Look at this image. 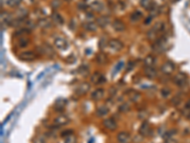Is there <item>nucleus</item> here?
Returning a JSON list of instances; mask_svg holds the SVG:
<instances>
[{
	"label": "nucleus",
	"mask_w": 190,
	"mask_h": 143,
	"mask_svg": "<svg viewBox=\"0 0 190 143\" xmlns=\"http://www.w3.org/2000/svg\"><path fill=\"white\" fill-rule=\"evenodd\" d=\"M108 113H109V108L107 106H106V105H103V106H100V107L97 108L96 116L98 117H104L107 116Z\"/></svg>",
	"instance_id": "nucleus-20"
},
{
	"label": "nucleus",
	"mask_w": 190,
	"mask_h": 143,
	"mask_svg": "<svg viewBox=\"0 0 190 143\" xmlns=\"http://www.w3.org/2000/svg\"><path fill=\"white\" fill-rule=\"evenodd\" d=\"M91 81L94 85H100V84H103L106 82V77L101 73L96 72L91 76Z\"/></svg>",
	"instance_id": "nucleus-9"
},
{
	"label": "nucleus",
	"mask_w": 190,
	"mask_h": 143,
	"mask_svg": "<svg viewBox=\"0 0 190 143\" xmlns=\"http://www.w3.org/2000/svg\"><path fill=\"white\" fill-rule=\"evenodd\" d=\"M152 132H153V130H152V128H151V125H150V124H149V122L146 121V120H145V121L142 123L141 127H140V129H139V133H140L141 136L145 137H150V136L152 135Z\"/></svg>",
	"instance_id": "nucleus-2"
},
{
	"label": "nucleus",
	"mask_w": 190,
	"mask_h": 143,
	"mask_svg": "<svg viewBox=\"0 0 190 143\" xmlns=\"http://www.w3.org/2000/svg\"><path fill=\"white\" fill-rule=\"evenodd\" d=\"M153 31H155L157 34H160V33H162L164 31V29H165V24L161 21H159V22H156L154 24V26L151 28Z\"/></svg>",
	"instance_id": "nucleus-29"
},
{
	"label": "nucleus",
	"mask_w": 190,
	"mask_h": 143,
	"mask_svg": "<svg viewBox=\"0 0 190 143\" xmlns=\"http://www.w3.org/2000/svg\"><path fill=\"white\" fill-rule=\"evenodd\" d=\"M36 54L33 52L31 51H27V52H23L19 54V58L23 60V61H33L35 59Z\"/></svg>",
	"instance_id": "nucleus-12"
},
{
	"label": "nucleus",
	"mask_w": 190,
	"mask_h": 143,
	"mask_svg": "<svg viewBox=\"0 0 190 143\" xmlns=\"http://www.w3.org/2000/svg\"><path fill=\"white\" fill-rule=\"evenodd\" d=\"M79 71H80V72H79L80 73H82V74H86V73H88V68H87V66L83 65V66L80 67Z\"/></svg>",
	"instance_id": "nucleus-41"
},
{
	"label": "nucleus",
	"mask_w": 190,
	"mask_h": 143,
	"mask_svg": "<svg viewBox=\"0 0 190 143\" xmlns=\"http://www.w3.org/2000/svg\"><path fill=\"white\" fill-rule=\"evenodd\" d=\"M51 6L54 10H57L60 6H61V2H60V0H52V3H51Z\"/></svg>",
	"instance_id": "nucleus-37"
},
{
	"label": "nucleus",
	"mask_w": 190,
	"mask_h": 143,
	"mask_svg": "<svg viewBox=\"0 0 190 143\" xmlns=\"http://www.w3.org/2000/svg\"><path fill=\"white\" fill-rule=\"evenodd\" d=\"M119 111L121 113H127L130 111V106L128 103H123L121 106L119 107Z\"/></svg>",
	"instance_id": "nucleus-33"
},
{
	"label": "nucleus",
	"mask_w": 190,
	"mask_h": 143,
	"mask_svg": "<svg viewBox=\"0 0 190 143\" xmlns=\"http://www.w3.org/2000/svg\"><path fill=\"white\" fill-rule=\"evenodd\" d=\"M69 121H71V119L66 114H59L53 119V124L56 127H62L68 124Z\"/></svg>",
	"instance_id": "nucleus-4"
},
{
	"label": "nucleus",
	"mask_w": 190,
	"mask_h": 143,
	"mask_svg": "<svg viewBox=\"0 0 190 143\" xmlns=\"http://www.w3.org/2000/svg\"><path fill=\"white\" fill-rule=\"evenodd\" d=\"M181 101H182V97L181 95H179V94L175 95V97H173V99H172V102H173L174 105H178Z\"/></svg>",
	"instance_id": "nucleus-39"
},
{
	"label": "nucleus",
	"mask_w": 190,
	"mask_h": 143,
	"mask_svg": "<svg viewBox=\"0 0 190 143\" xmlns=\"http://www.w3.org/2000/svg\"><path fill=\"white\" fill-rule=\"evenodd\" d=\"M134 67V62H132V61H129L128 62V64H127V72H129L130 71L132 68Z\"/></svg>",
	"instance_id": "nucleus-45"
},
{
	"label": "nucleus",
	"mask_w": 190,
	"mask_h": 143,
	"mask_svg": "<svg viewBox=\"0 0 190 143\" xmlns=\"http://www.w3.org/2000/svg\"><path fill=\"white\" fill-rule=\"evenodd\" d=\"M17 44L20 48H25L29 44V40L27 39V38H19Z\"/></svg>",
	"instance_id": "nucleus-35"
},
{
	"label": "nucleus",
	"mask_w": 190,
	"mask_h": 143,
	"mask_svg": "<svg viewBox=\"0 0 190 143\" xmlns=\"http://www.w3.org/2000/svg\"><path fill=\"white\" fill-rule=\"evenodd\" d=\"M126 94H127V97L128 99L132 101V102H138L139 99L141 98V94H140V93L136 90H128L126 92Z\"/></svg>",
	"instance_id": "nucleus-13"
},
{
	"label": "nucleus",
	"mask_w": 190,
	"mask_h": 143,
	"mask_svg": "<svg viewBox=\"0 0 190 143\" xmlns=\"http://www.w3.org/2000/svg\"><path fill=\"white\" fill-rule=\"evenodd\" d=\"M38 26L43 29H48L52 27V21L48 18H40L38 20Z\"/></svg>",
	"instance_id": "nucleus-24"
},
{
	"label": "nucleus",
	"mask_w": 190,
	"mask_h": 143,
	"mask_svg": "<svg viewBox=\"0 0 190 143\" xmlns=\"http://www.w3.org/2000/svg\"><path fill=\"white\" fill-rule=\"evenodd\" d=\"M112 28L116 32H124L126 30V24L120 19H115L112 22Z\"/></svg>",
	"instance_id": "nucleus-18"
},
{
	"label": "nucleus",
	"mask_w": 190,
	"mask_h": 143,
	"mask_svg": "<svg viewBox=\"0 0 190 143\" xmlns=\"http://www.w3.org/2000/svg\"><path fill=\"white\" fill-rule=\"evenodd\" d=\"M125 65V62L124 61H120L117 63V65L115 66V68H114V71H113V74H116L117 73H119L120 71L122 70V68L124 67Z\"/></svg>",
	"instance_id": "nucleus-34"
},
{
	"label": "nucleus",
	"mask_w": 190,
	"mask_h": 143,
	"mask_svg": "<svg viewBox=\"0 0 190 143\" xmlns=\"http://www.w3.org/2000/svg\"><path fill=\"white\" fill-rule=\"evenodd\" d=\"M64 143H77V138L73 133H72V135H69L68 137H65Z\"/></svg>",
	"instance_id": "nucleus-32"
},
{
	"label": "nucleus",
	"mask_w": 190,
	"mask_h": 143,
	"mask_svg": "<svg viewBox=\"0 0 190 143\" xmlns=\"http://www.w3.org/2000/svg\"><path fill=\"white\" fill-rule=\"evenodd\" d=\"M145 75L149 79H154L157 76V71L154 69V67H145L144 70Z\"/></svg>",
	"instance_id": "nucleus-17"
},
{
	"label": "nucleus",
	"mask_w": 190,
	"mask_h": 143,
	"mask_svg": "<svg viewBox=\"0 0 190 143\" xmlns=\"http://www.w3.org/2000/svg\"><path fill=\"white\" fill-rule=\"evenodd\" d=\"M97 23L93 22V21H88V22H86L85 24H83V27L86 29L87 31L88 32H94L97 30Z\"/></svg>",
	"instance_id": "nucleus-25"
},
{
	"label": "nucleus",
	"mask_w": 190,
	"mask_h": 143,
	"mask_svg": "<svg viewBox=\"0 0 190 143\" xmlns=\"http://www.w3.org/2000/svg\"><path fill=\"white\" fill-rule=\"evenodd\" d=\"M143 17V14L140 11H135L130 14V20L132 22H137L139 20H141V18Z\"/></svg>",
	"instance_id": "nucleus-28"
},
{
	"label": "nucleus",
	"mask_w": 190,
	"mask_h": 143,
	"mask_svg": "<svg viewBox=\"0 0 190 143\" xmlns=\"http://www.w3.org/2000/svg\"><path fill=\"white\" fill-rule=\"evenodd\" d=\"M91 8L92 11L94 12H97V13H100L103 10L104 8V5L101 3V2H99V1H94L91 4Z\"/></svg>",
	"instance_id": "nucleus-27"
},
{
	"label": "nucleus",
	"mask_w": 190,
	"mask_h": 143,
	"mask_svg": "<svg viewBox=\"0 0 190 143\" xmlns=\"http://www.w3.org/2000/svg\"><path fill=\"white\" fill-rule=\"evenodd\" d=\"M109 22H111V20H109V17L107 16V15H103L101 17H99V18H97V20H96V23L100 28H106L109 24Z\"/></svg>",
	"instance_id": "nucleus-19"
},
{
	"label": "nucleus",
	"mask_w": 190,
	"mask_h": 143,
	"mask_svg": "<svg viewBox=\"0 0 190 143\" xmlns=\"http://www.w3.org/2000/svg\"><path fill=\"white\" fill-rule=\"evenodd\" d=\"M152 20V16H149V17H147L145 20V24H149L150 23V21Z\"/></svg>",
	"instance_id": "nucleus-47"
},
{
	"label": "nucleus",
	"mask_w": 190,
	"mask_h": 143,
	"mask_svg": "<svg viewBox=\"0 0 190 143\" xmlns=\"http://www.w3.org/2000/svg\"><path fill=\"white\" fill-rule=\"evenodd\" d=\"M38 51H40V53L45 54V55H47V56H48V57H53L55 55L54 50L47 43H44L40 47H38Z\"/></svg>",
	"instance_id": "nucleus-5"
},
{
	"label": "nucleus",
	"mask_w": 190,
	"mask_h": 143,
	"mask_svg": "<svg viewBox=\"0 0 190 143\" xmlns=\"http://www.w3.org/2000/svg\"><path fill=\"white\" fill-rule=\"evenodd\" d=\"M89 90H91V85L87 82H82L80 83L76 89H75V93L78 95H85Z\"/></svg>",
	"instance_id": "nucleus-6"
},
{
	"label": "nucleus",
	"mask_w": 190,
	"mask_h": 143,
	"mask_svg": "<svg viewBox=\"0 0 190 143\" xmlns=\"http://www.w3.org/2000/svg\"><path fill=\"white\" fill-rule=\"evenodd\" d=\"M102 44H103V48H102V49H104V48L106 47V40H105V38H101V40H100V42H99V47L102 46Z\"/></svg>",
	"instance_id": "nucleus-46"
},
{
	"label": "nucleus",
	"mask_w": 190,
	"mask_h": 143,
	"mask_svg": "<svg viewBox=\"0 0 190 143\" xmlns=\"http://www.w3.org/2000/svg\"><path fill=\"white\" fill-rule=\"evenodd\" d=\"M96 61L99 65H105L107 63L108 58H107V55L105 53H99L96 55Z\"/></svg>",
	"instance_id": "nucleus-21"
},
{
	"label": "nucleus",
	"mask_w": 190,
	"mask_h": 143,
	"mask_svg": "<svg viewBox=\"0 0 190 143\" xmlns=\"http://www.w3.org/2000/svg\"><path fill=\"white\" fill-rule=\"evenodd\" d=\"M15 14H16V18H26V16L28 15V10L24 8L19 9L16 11Z\"/></svg>",
	"instance_id": "nucleus-30"
},
{
	"label": "nucleus",
	"mask_w": 190,
	"mask_h": 143,
	"mask_svg": "<svg viewBox=\"0 0 190 143\" xmlns=\"http://www.w3.org/2000/svg\"><path fill=\"white\" fill-rule=\"evenodd\" d=\"M166 47V38L165 36H161L156 39L154 44L152 45V50L155 53H163Z\"/></svg>",
	"instance_id": "nucleus-1"
},
{
	"label": "nucleus",
	"mask_w": 190,
	"mask_h": 143,
	"mask_svg": "<svg viewBox=\"0 0 190 143\" xmlns=\"http://www.w3.org/2000/svg\"><path fill=\"white\" fill-rule=\"evenodd\" d=\"M175 70V65L173 62L171 61H166L163 64V66L161 67V72L164 73V74H166V75H169L171 74Z\"/></svg>",
	"instance_id": "nucleus-7"
},
{
	"label": "nucleus",
	"mask_w": 190,
	"mask_h": 143,
	"mask_svg": "<svg viewBox=\"0 0 190 143\" xmlns=\"http://www.w3.org/2000/svg\"><path fill=\"white\" fill-rule=\"evenodd\" d=\"M75 61V56L73 54H71V55H68L67 58H66V62L68 63V64H72V62Z\"/></svg>",
	"instance_id": "nucleus-42"
},
{
	"label": "nucleus",
	"mask_w": 190,
	"mask_h": 143,
	"mask_svg": "<svg viewBox=\"0 0 190 143\" xmlns=\"http://www.w3.org/2000/svg\"><path fill=\"white\" fill-rule=\"evenodd\" d=\"M173 82L178 86V87L183 88L187 83V75L183 72H180L173 77Z\"/></svg>",
	"instance_id": "nucleus-3"
},
{
	"label": "nucleus",
	"mask_w": 190,
	"mask_h": 143,
	"mask_svg": "<svg viewBox=\"0 0 190 143\" xmlns=\"http://www.w3.org/2000/svg\"><path fill=\"white\" fill-rule=\"evenodd\" d=\"M140 5H141L144 9L150 11V10L154 7L155 3L153 0H140Z\"/></svg>",
	"instance_id": "nucleus-23"
},
{
	"label": "nucleus",
	"mask_w": 190,
	"mask_h": 143,
	"mask_svg": "<svg viewBox=\"0 0 190 143\" xmlns=\"http://www.w3.org/2000/svg\"><path fill=\"white\" fill-rule=\"evenodd\" d=\"M145 113V111H143V113H142V114H139L140 118H145V117H147V114Z\"/></svg>",
	"instance_id": "nucleus-48"
},
{
	"label": "nucleus",
	"mask_w": 190,
	"mask_h": 143,
	"mask_svg": "<svg viewBox=\"0 0 190 143\" xmlns=\"http://www.w3.org/2000/svg\"><path fill=\"white\" fill-rule=\"evenodd\" d=\"M33 143H46V138H45L44 136H38L34 139Z\"/></svg>",
	"instance_id": "nucleus-38"
},
{
	"label": "nucleus",
	"mask_w": 190,
	"mask_h": 143,
	"mask_svg": "<svg viewBox=\"0 0 190 143\" xmlns=\"http://www.w3.org/2000/svg\"><path fill=\"white\" fill-rule=\"evenodd\" d=\"M170 93H171V92H170V90L167 89V88H164V89L161 91V93H162V95H163L164 97H167L168 95L170 94Z\"/></svg>",
	"instance_id": "nucleus-40"
},
{
	"label": "nucleus",
	"mask_w": 190,
	"mask_h": 143,
	"mask_svg": "<svg viewBox=\"0 0 190 143\" xmlns=\"http://www.w3.org/2000/svg\"><path fill=\"white\" fill-rule=\"evenodd\" d=\"M22 2V0H10L9 6L10 7H17L20 5V3Z\"/></svg>",
	"instance_id": "nucleus-36"
},
{
	"label": "nucleus",
	"mask_w": 190,
	"mask_h": 143,
	"mask_svg": "<svg viewBox=\"0 0 190 143\" xmlns=\"http://www.w3.org/2000/svg\"><path fill=\"white\" fill-rule=\"evenodd\" d=\"M104 95H105V91L103 89H101V88H99V89L94 90L91 93V97L94 101H99V100H101L104 97Z\"/></svg>",
	"instance_id": "nucleus-14"
},
{
	"label": "nucleus",
	"mask_w": 190,
	"mask_h": 143,
	"mask_svg": "<svg viewBox=\"0 0 190 143\" xmlns=\"http://www.w3.org/2000/svg\"><path fill=\"white\" fill-rule=\"evenodd\" d=\"M9 2H10V0H1V3L3 4H8L9 5Z\"/></svg>",
	"instance_id": "nucleus-49"
},
{
	"label": "nucleus",
	"mask_w": 190,
	"mask_h": 143,
	"mask_svg": "<svg viewBox=\"0 0 190 143\" xmlns=\"http://www.w3.org/2000/svg\"><path fill=\"white\" fill-rule=\"evenodd\" d=\"M108 47L111 48L113 51H121L124 48V44L121 40L116 39V38H113V39H111L108 41Z\"/></svg>",
	"instance_id": "nucleus-8"
},
{
	"label": "nucleus",
	"mask_w": 190,
	"mask_h": 143,
	"mask_svg": "<svg viewBox=\"0 0 190 143\" xmlns=\"http://www.w3.org/2000/svg\"></svg>",
	"instance_id": "nucleus-52"
},
{
	"label": "nucleus",
	"mask_w": 190,
	"mask_h": 143,
	"mask_svg": "<svg viewBox=\"0 0 190 143\" xmlns=\"http://www.w3.org/2000/svg\"><path fill=\"white\" fill-rule=\"evenodd\" d=\"M103 126L108 131H115L117 129V122L114 118L109 117L103 121Z\"/></svg>",
	"instance_id": "nucleus-10"
},
{
	"label": "nucleus",
	"mask_w": 190,
	"mask_h": 143,
	"mask_svg": "<svg viewBox=\"0 0 190 143\" xmlns=\"http://www.w3.org/2000/svg\"><path fill=\"white\" fill-rule=\"evenodd\" d=\"M154 63H155V57L153 55H147L144 59L145 67H153Z\"/></svg>",
	"instance_id": "nucleus-26"
},
{
	"label": "nucleus",
	"mask_w": 190,
	"mask_h": 143,
	"mask_svg": "<svg viewBox=\"0 0 190 143\" xmlns=\"http://www.w3.org/2000/svg\"><path fill=\"white\" fill-rule=\"evenodd\" d=\"M72 133H73V131H72V130H67V131L63 132L62 137H68V136H69V135H72Z\"/></svg>",
	"instance_id": "nucleus-43"
},
{
	"label": "nucleus",
	"mask_w": 190,
	"mask_h": 143,
	"mask_svg": "<svg viewBox=\"0 0 190 143\" xmlns=\"http://www.w3.org/2000/svg\"><path fill=\"white\" fill-rule=\"evenodd\" d=\"M117 141L119 143H128L130 141V135L127 132H120L117 136Z\"/></svg>",
	"instance_id": "nucleus-16"
},
{
	"label": "nucleus",
	"mask_w": 190,
	"mask_h": 143,
	"mask_svg": "<svg viewBox=\"0 0 190 143\" xmlns=\"http://www.w3.org/2000/svg\"><path fill=\"white\" fill-rule=\"evenodd\" d=\"M170 1L174 3V2H177V1H178V0H170Z\"/></svg>",
	"instance_id": "nucleus-50"
},
{
	"label": "nucleus",
	"mask_w": 190,
	"mask_h": 143,
	"mask_svg": "<svg viewBox=\"0 0 190 143\" xmlns=\"http://www.w3.org/2000/svg\"><path fill=\"white\" fill-rule=\"evenodd\" d=\"M165 143H178V142H177V140L174 139L173 137H168V138L165 139Z\"/></svg>",
	"instance_id": "nucleus-44"
},
{
	"label": "nucleus",
	"mask_w": 190,
	"mask_h": 143,
	"mask_svg": "<svg viewBox=\"0 0 190 143\" xmlns=\"http://www.w3.org/2000/svg\"><path fill=\"white\" fill-rule=\"evenodd\" d=\"M52 20L57 24V25H63L64 24V18L62 17V15L60 14L57 12H53L52 14Z\"/></svg>",
	"instance_id": "nucleus-22"
},
{
	"label": "nucleus",
	"mask_w": 190,
	"mask_h": 143,
	"mask_svg": "<svg viewBox=\"0 0 190 143\" xmlns=\"http://www.w3.org/2000/svg\"><path fill=\"white\" fill-rule=\"evenodd\" d=\"M54 45H55V47L57 48V49L61 50V51L66 50L67 48L68 47V41L65 39V38L60 37V36H59V37H56L55 39H54Z\"/></svg>",
	"instance_id": "nucleus-11"
},
{
	"label": "nucleus",
	"mask_w": 190,
	"mask_h": 143,
	"mask_svg": "<svg viewBox=\"0 0 190 143\" xmlns=\"http://www.w3.org/2000/svg\"><path fill=\"white\" fill-rule=\"evenodd\" d=\"M67 104H68L67 99L60 97V98H58V99L55 101V103H54V105H53V107H54L55 111L60 112V111H63V110L65 109V107L67 106Z\"/></svg>",
	"instance_id": "nucleus-15"
},
{
	"label": "nucleus",
	"mask_w": 190,
	"mask_h": 143,
	"mask_svg": "<svg viewBox=\"0 0 190 143\" xmlns=\"http://www.w3.org/2000/svg\"><path fill=\"white\" fill-rule=\"evenodd\" d=\"M183 113H184V116L185 117H189L190 116V99H188L184 105V108L183 109Z\"/></svg>",
	"instance_id": "nucleus-31"
},
{
	"label": "nucleus",
	"mask_w": 190,
	"mask_h": 143,
	"mask_svg": "<svg viewBox=\"0 0 190 143\" xmlns=\"http://www.w3.org/2000/svg\"><path fill=\"white\" fill-rule=\"evenodd\" d=\"M188 118H189V120H190V116H189V117H188Z\"/></svg>",
	"instance_id": "nucleus-51"
}]
</instances>
